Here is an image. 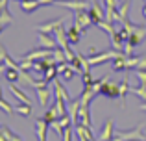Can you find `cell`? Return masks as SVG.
<instances>
[{
  "label": "cell",
  "instance_id": "obj_19",
  "mask_svg": "<svg viewBox=\"0 0 146 141\" xmlns=\"http://www.w3.org/2000/svg\"><path fill=\"white\" fill-rule=\"evenodd\" d=\"M67 35H68V43L70 45H78L80 39H82V32H80L76 26H70V28L67 30Z\"/></svg>",
  "mask_w": 146,
  "mask_h": 141
},
{
  "label": "cell",
  "instance_id": "obj_18",
  "mask_svg": "<svg viewBox=\"0 0 146 141\" xmlns=\"http://www.w3.org/2000/svg\"><path fill=\"white\" fill-rule=\"evenodd\" d=\"M4 78H6L9 84H19V78H21V71H19V69H11V67H7L6 72H4Z\"/></svg>",
  "mask_w": 146,
  "mask_h": 141
},
{
  "label": "cell",
  "instance_id": "obj_30",
  "mask_svg": "<svg viewBox=\"0 0 146 141\" xmlns=\"http://www.w3.org/2000/svg\"><path fill=\"white\" fill-rule=\"evenodd\" d=\"M137 69H146V54L139 56V65H137Z\"/></svg>",
  "mask_w": 146,
  "mask_h": 141
},
{
  "label": "cell",
  "instance_id": "obj_24",
  "mask_svg": "<svg viewBox=\"0 0 146 141\" xmlns=\"http://www.w3.org/2000/svg\"><path fill=\"white\" fill-rule=\"evenodd\" d=\"M0 24L4 26V28H6V26H9V24H13V15L9 13V9H4L2 13H0Z\"/></svg>",
  "mask_w": 146,
  "mask_h": 141
},
{
  "label": "cell",
  "instance_id": "obj_13",
  "mask_svg": "<svg viewBox=\"0 0 146 141\" xmlns=\"http://www.w3.org/2000/svg\"><path fill=\"white\" fill-rule=\"evenodd\" d=\"M35 93H37V98H39V104L43 106V108H46L48 102H50V97H52L48 86L46 87H35Z\"/></svg>",
  "mask_w": 146,
  "mask_h": 141
},
{
  "label": "cell",
  "instance_id": "obj_33",
  "mask_svg": "<svg viewBox=\"0 0 146 141\" xmlns=\"http://www.w3.org/2000/svg\"><path fill=\"white\" fill-rule=\"evenodd\" d=\"M139 110H141V112H146V102H143V104L139 106Z\"/></svg>",
  "mask_w": 146,
  "mask_h": 141
},
{
  "label": "cell",
  "instance_id": "obj_36",
  "mask_svg": "<svg viewBox=\"0 0 146 141\" xmlns=\"http://www.w3.org/2000/svg\"><path fill=\"white\" fill-rule=\"evenodd\" d=\"M2 30H4V26H2V24H0V33H2Z\"/></svg>",
  "mask_w": 146,
  "mask_h": 141
},
{
  "label": "cell",
  "instance_id": "obj_25",
  "mask_svg": "<svg viewBox=\"0 0 146 141\" xmlns=\"http://www.w3.org/2000/svg\"><path fill=\"white\" fill-rule=\"evenodd\" d=\"M17 113L22 117H30L32 115V104H24V102H21V104H17Z\"/></svg>",
  "mask_w": 146,
  "mask_h": 141
},
{
  "label": "cell",
  "instance_id": "obj_12",
  "mask_svg": "<svg viewBox=\"0 0 146 141\" xmlns=\"http://www.w3.org/2000/svg\"><path fill=\"white\" fill-rule=\"evenodd\" d=\"M89 15H91V19H93V24L96 26L100 21H104V7L93 2L91 7H89Z\"/></svg>",
  "mask_w": 146,
  "mask_h": 141
},
{
  "label": "cell",
  "instance_id": "obj_29",
  "mask_svg": "<svg viewBox=\"0 0 146 141\" xmlns=\"http://www.w3.org/2000/svg\"><path fill=\"white\" fill-rule=\"evenodd\" d=\"M82 82H83V87H91V86H93L94 80H93V76H91V71L82 74Z\"/></svg>",
  "mask_w": 146,
  "mask_h": 141
},
{
  "label": "cell",
  "instance_id": "obj_1",
  "mask_svg": "<svg viewBox=\"0 0 146 141\" xmlns=\"http://www.w3.org/2000/svg\"><path fill=\"white\" fill-rule=\"evenodd\" d=\"M141 126L143 124H139L137 128H133V130H120V132H115L113 139L111 141H146V136L143 134V130H141Z\"/></svg>",
  "mask_w": 146,
  "mask_h": 141
},
{
  "label": "cell",
  "instance_id": "obj_37",
  "mask_svg": "<svg viewBox=\"0 0 146 141\" xmlns=\"http://www.w3.org/2000/svg\"><path fill=\"white\" fill-rule=\"evenodd\" d=\"M2 126H4V124H0V132H2Z\"/></svg>",
  "mask_w": 146,
  "mask_h": 141
},
{
  "label": "cell",
  "instance_id": "obj_35",
  "mask_svg": "<svg viewBox=\"0 0 146 141\" xmlns=\"http://www.w3.org/2000/svg\"><path fill=\"white\" fill-rule=\"evenodd\" d=\"M0 98H4V95H2V89H0Z\"/></svg>",
  "mask_w": 146,
  "mask_h": 141
},
{
  "label": "cell",
  "instance_id": "obj_26",
  "mask_svg": "<svg viewBox=\"0 0 146 141\" xmlns=\"http://www.w3.org/2000/svg\"><path fill=\"white\" fill-rule=\"evenodd\" d=\"M0 110H2L6 115H11V113H15V108L9 104L7 100H4V98H0Z\"/></svg>",
  "mask_w": 146,
  "mask_h": 141
},
{
  "label": "cell",
  "instance_id": "obj_3",
  "mask_svg": "<svg viewBox=\"0 0 146 141\" xmlns=\"http://www.w3.org/2000/svg\"><path fill=\"white\" fill-rule=\"evenodd\" d=\"M57 4L61 7H67V9H72V11H82L91 7L89 0H57Z\"/></svg>",
  "mask_w": 146,
  "mask_h": 141
},
{
  "label": "cell",
  "instance_id": "obj_16",
  "mask_svg": "<svg viewBox=\"0 0 146 141\" xmlns=\"http://www.w3.org/2000/svg\"><path fill=\"white\" fill-rule=\"evenodd\" d=\"M9 91H11V93H13V97L17 98V100L24 102V104H32V100H30V98H28V95H26L24 91H21V89H19L17 86H15V84H9Z\"/></svg>",
  "mask_w": 146,
  "mask_h": 141
},
{
  "label": "cell",
  "instance_id": "obj_34",
  "mask_svg": "<svg viewBox=\"0 0 146 141\" xmlns=\"http://www.w3.org/2000/svg\"><path fill=\"white\" fill-rule=\"evenodd\" d=\"M120 4H129V0H120Z\"/></svg>",
  "mask_w": 146,
  "mask_h": 141
},
{
  "label": "cell",
  "instance_id": "obj_23",
  "mask_svg": "<svg viewBox=\"0 0 146 141\" xmlns=\"http://www.w3.org/2000/svg\"><path fill=\"white\" fill-rule=\"evenodd\" d=\"M57 74H59V72H57V65H50L48 69H46V72L43 74V78L50 84V82H54V80L57 78Z\"/></svg>",
  "mask_w": 146,
  "mask_h": 141
},
{
  "label": "cell",
  "instance_id": "obj_5",
  "mask_svg": "<svg viewBox=\"0 0 146 141\" xmlns=\"http://www.w3.org/2000/svg\"><path fill=\"white\" fill-rule=\"evenodd\" d=\"M52 54H54V50H52V48H43V47H39L37 50H32V52H28V54H24V56H22V59H30V61H37V59H44V58H50Z\"/></svg>",
  "mask_w": 146,
  "mask_h": 141
},
{
  "label": "cell",
  "instance_id": "obj_28",
  "mask_svg": "<svg viewBox=\"0 0 146 141\" xmlns=\"http://www.w3.org/2000/svg\"><path fill=\"white\" fill-rule=\"evenodd\" d=\"M133 74L143 86H146V69H133Z\"/></svg>",
  "mask_w": 146,
  "mask_h": 141
},
{
  "label": "cell",
  "instance_id": "obj_27",
  "mask_svg": "<svg viewBox=\"0 0 146 141\" xmlns=\"http://www.w3.org/2000/svg\"><path fill=\"white\" fill-rule=\"evenodd\" d=\"M129 91H131L133 95H137V97H141L143 100H146V86L141 84L139 87H129Z\"/></svg>",
  "mask_w": 146,
  "mask_h": 141
},
{
  "label": "cell",
  "instance_id": "obj_11",
  "mask_svg": "<svg viewBox=\"0 0 146 141\" xmlns=\"http://www.w3.org/2000/svg\"><path fill=\"white\" fill-rule=\"evenodd\" d=\"M113 71L115 72H126L128 71V56L124 52L113 59Z\"/></svg>",
  "mask_w": 146,
  "mask_h": 141
},
{
  "label": "cell",
  "instance_id": "obj_21",
  "mask_svg": "<svg viewBox=\"0 0 146 141\" xmlns=\"http://www.w3.org/2000/svg\"><path fill=\"white\" fill-rule=\"evenodd\" d=\"M118 89H120V95H118V98H120V104H122V108H124L126 95H128V91H129V84H128V78H124L122 82H118Z\"/></svg>",
  "mask_w": 146,
  "mask_h": 141
},
{
  "label": "cell",
  "instance_id": "obj_7",
  "mask_svg": "<svg viewBox=\"0 0 146 141\" xmlns=\"http://www.w3.org/2000/svg\"><path fill=\"white\" fill-rule=\"evenodd\" d=\"M54 37H56V41H57V45H59V48L67 50L70 43H68V35H67V30H65L63 22H61V24L57 26L56 30H54Z\"/></svg>",
  "mask_w": 146,
  "mask_h": 141
},
{
  "label": "cell",
  "instance_id": "obj_15",
  "mask_svg": "<svg viewBox=\"0 0 146 141\" xmlns=\"http://www.w3.org/2000/svg\"><path fill=\"white\" fill-rule=\"evenodd\" d=\"M35 84H37V80H33L32 76H30V71H24V69H21V78H19V86H22V87H35Z\"/></svg>",
  "mask_w": 146,
  "mask_h": 141
},
{
  "label": "cell",
  "instance_id": "obj_39",
  "mask_svg": "<svg viewBox=\"0 0 146 141\" xmlns=\"http://www.w3.org/2000/svg\"><path fill=\"white\" fill-rule=\"evenodd\" d=\"M19 2H21V0H19Z\"/></svg>",
  "mask_w": 146,
  "mask_h": 141
},
{
  "label": "cell",
  "instance_id": "obj_9",
  "mask_svg": "<svg viewBox=\"0 0 146 141\" xmlns=\"http://www.w3.org/2000/svg\"><path fill=\"white\" fill-rule=\"evenodd\" d=\"M115 136V128H113V119H107L102 126V132L98 136V141H111Z\"/></svg>",
  "mask_w": 146,
  "mask_h": 141
},
{
  "label": "cell",
  "instance_id": "obj_31",
  "mask_svg": "<svg viewBox=\"0 0 146 141\" xmlns=\"http://www.w3.org/2000/svg\"><path fill=\"white\" fill-rule=\"evenodd\" d=\"M85 54H87V56H96L98 52H96V48H94V47H89V48H87V52H85Z\"/></svg>",
  "mask_w": 146,
  "mask_h": 141
},
{
  "label": "cell",
  "instance_id": "obj_4",
  "mask_svg": "<svg viewBox=\"0 0 146 141\" xmlns=\"http://www.w3.org/2000/svg\"><path fill=\"white\" fill-rule=\"evenodd\" d=\"M50 4L54 2H48V0H21V9L24 13H33L41 6H50Z\"/></svg>",
  "mask_w": 146,
  "mask_h": 141
},
{
  "label": "cell",
  "instance_id": "obj_20",
  "mask_svg": "<svg viewBox=\"0 0 146 141\" xmlns=\"http://www.w3.org/2000/svg\"><path fill=\"white\" fill-rule=\"evenodd\" d=\"M57 117H59V113H57V108H56V104L54 106H50V108L44 112V115H43V119L46 121L48 124H52L54 121H57Z\"/></svg>",
  "mask_w": 146,
  "mask_h": 141
},
{
  "label": "cell",
  "instance_id": "obj_38",
  "mask_svg": "<svg viewBox=\"0 0 146 141\" xmlns=\"http://www.w3.org/2000/svg\"><path fill=\"white\" fill-rule=\"evenodd\" d=\"M93 141H98V139H93Z\"/></svg>",
  "mask_w": 146,
  "mask_h": 141
},
{
  "label": "cell",
  "instance_id": "obj_14",
  "mask_svg": "<svg viewBox=\"0 0 146 141\" xmlns=\"http://www.w3.org/2000/svg\"><path fill=\"white\" fill-rule=\"evenodd\" d=\"M63 22V19H54V21H48V22H43V24H37V32H44V33H50L57 28V26Z\"/></svg>",
  "mask_w": 146,
  "mask_h": 141
},
{
  "label": "cell",
  "instance_id": "obj_6",
  "mask_svg": "<svg viewBox=\"0 0 146 141\" xmlns=\"http://www.w3.org/2000/svg\"><path fill=\"white\" fill-rule=\"evenodd\" d=\"M109 82V80H107ZM104 82L102 84V89H100V95H106V98H118L120 95V89H118V82H111L107 84Z\"/></svg>",
  "mask_w": 146,
  "mask_h": 141
},
{
  "label": "cell",
  "instance_id": "obj_17",
  "mask_svg": "<svg viewBox=\"0 0 146 141\" xmlns=\"http://www.w3.org/2000/svg\"><path fill=\"white\" fill-rule=\"evenodd\" d=\"M0 141H22L21 136H17L15 132H11L7 126H2V132H0Z\"/></svg>",
  "mask_w": 146,
  "mask_h": 141
},
{
  "label": "cell",
  "instance_id": "obj_32",
  "mask_svg": "<svg viewBox=\"0 0 146 141\" xmlns=\"http://www.w3.org/2000/svg\"><path fill=\"white\" fill-rule=\"evenodd\" d=\"M7 7V0H0V13Z\"/></svg>",
  "mask_w": 146,
  "mask_h": 141
},
{
  "label": "cell",
  "instance_id": "obj_22",
  "mask_svg": "<svg viewBox=\"0 0 146 141\" xmlns=\"http://www.w3.org/2000/svg\"><path fill=\"white\" fill-rule=\"evenodd\" d=\"M96 26H98V28H100V30H104V32H106V33H109V37H111V35H113V33H115V32H117V30H115V26H113V22H109V21H106V19H104V21H100V22H98V24H96Z\"/></svg>",
  "mask_w": 146,
  "mask_h": 141
},
{
  "label": "cell",
  "instance_id": "obj_10",
  "mask_svg": "<svg viewBox=\"0 0 146 141\" xmlns=\"http://www.w3.org/2000/svg\"><path fill=\"white\" fill-rule=\"evenodd\" d=\"M48 128H50V124L43 119V117L35 119V134H37V138H39V141H46Z\"/></svg>",
  "mask_w": 146,
  "mask_h": 141
},
{
  "label": "cell",
  "instance_id": "obj_2",
  "mask_svg": "<svg viewBox=\"0 0 146 141\" xmlns=\"http://www.w3.org/2000/svg\"><path fill=\"white\" fill-rule=\"evenodd\" d=\"M72 26H76L82 33H85L87 30L93 26V19H91V15H89V9L74 11V22H72Z\"/></svg>",
  "mask_w": 146,
  "mask_h": 141
},
{
  "label": "cell",
  "instance_id": "obj_8",
  "mask_svg": "<svg viewBox=\"0 0 146 141\" xmlns=\"http://www.w3.org/2000/svg\"><path fill=\"white\" fill-rule=\"evenodd\" d=\"M37 39H39V47H43V48H52V50H56V48H59V45H57L56 37H52L50 33L39 32V35H37Z\"/></svg>",
  "mask_w": 146,
  "mask_h": 141
}]
</instances>
